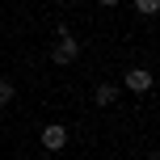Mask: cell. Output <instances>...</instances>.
I'll return each mask as SVG.
<instances>
[{"label": "cell", "instance_id": "obj_1", "mask_svg": "<svg viewBox=\"0 0 160 160\" xmlns=\"http://www.w3.org/2000/svg\"><path fill=\"white\" fill-rule=\"evenodd\" d=\"M76 55H80V42L68 34V25H59V47H55V55H51V59H55V63H72Z\"/></svg>", "mask_w": 160, "mask_h": 160}, {"label": "cell", "instance_id": "obj_2", "mask_svg": "<svg viewBox=\"0 0 160 160\" xmlns=\"http://www.w3.org/2000/svg\"><path fill=\"white\" fill-rule=\"evenodd\" d=\"M42 148H47V152H59V148H68V127H59V122L42 127Z\"/></svg>", "mask_w": 160, "mask_h": 160}, {"label": "cell", "instance_id": "obj_3", "mask_svg": "<svg viewBox=\"0 0 160 160\" xmlns=\"http://www.w3.org/2000/svg\"><path fill=\"white\" fill-rule=\"evenodd\" d=\"M122 84H127L131 93H148V88H152V72H143V68H131V72L122 76Z\"/></svg>", "mask_w": 160, "mask_h": 160}, {"label": "cell", "instance_id": "obj_4", "mask_svg": "<svg viewBox=\"0 0 160 160\" xmlns=\"http://www.w3.org/2000/svg\"><path fill=\"white\" fill-rule=\"evenodd\" d=\"M93 101H97V105H114V101H118V88H114V84H97Z\"/></svg>", "mask_w": 160, "mask_h": 160}, {"label": "cell", "instance_id": "obj_5", "mask_svg": "<svg viewBox=\"0 0 160 160\" xmlns=\"http://www.w3.org/2000/svg\"><path fill=\"white\" fill-rule=\"evenodd\" d=\"M135 8H139V13H143V17H156L160 0H135Z\"/></svg>", "mask_w": 160, "mask_h": 160}, {"label": "cell", "instance_id": "obj_6", "mask_svg": "<svg viewBox=\"0 0 160 160\" xmlns=\"http://www.w3.org/2000/svg\"><path fill=\"white\" fill-rule=\"evenodd\" d=\"M13 97H17V88L8 84V80H0V105H8V101H13Z\"/></svg>", "mask_w": 160, "mask_h": 160}, {"label": "cell", "instance_id": "obj_7", "mask_svg": "<svg viewBox=\"0 0 160 160\" xmlns=\"http://www.w3.org/2000/svg\"><path fill=\"white\" fill-rule=\"evenodd\" d=\"M101 4H105V8H110V4H118V0H101Z\"/></svg>", "mask_w": 160, "mask_h": 160}]
</instances>
